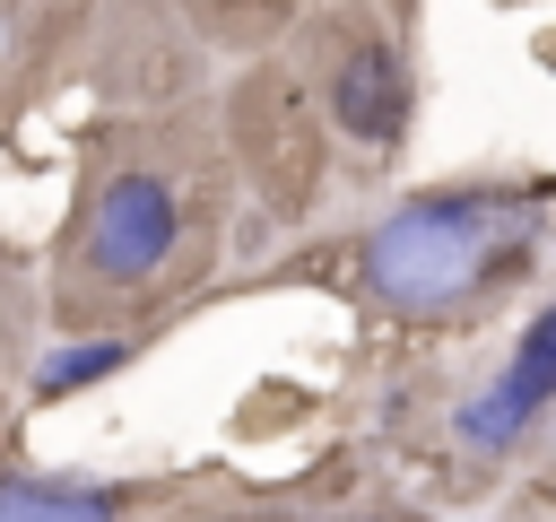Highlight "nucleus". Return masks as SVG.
<instances>
[{
  "label": "nucleus",
  "instance_id": "nucleus-1",
  "mask_svg": "<svg viewBox=\"0 0 556 522\" xmlns=\"http://www.w3.org/2000/svg\"><path fill=\"white\" fill-rule=\"evenodd\" d=\"M556 252L547 174H460L391 200L356 244V287L408 331H469L539 278Z\"/></svg>",
  "mask_w": 556,
  "mask_h": 522
},
{
  "label": "nucleus",
  "instance_id": "nucleus-2",
  "mask_svg": "<svg viewBox=\"0 0 556 522\" xmlns=\"http://www.w3.org/2000/svg\"><path fill=\"white\" fill-rule=\"evenodd\" d=\"M295 87H304L313 122L339 148H356L374 165L400 157L408 113H417V70H408V44H400V26L382 9L348 0V9L313 17L304 44H295Z\"/></svg>",
  "mask_w": 556,
  "mask_h": 522
},
{
  "label": "nucleus",
  "instance_id": "nucleus-3",
  "mask_svg": "<svg viewBox=\"0 0 556 522\" xmlns=\"http://www.w3.org/2000/svg\"><path fill=\"white\" fill-rule=\"evenodd\" d=\"M191 235V191L165 157H122L87 183L78 235H70V287L78 304H139Z\"/></svg>",
  "mask_w": 556,
  "mask_h": 522
},
{
  "label": "nucleus",
  "instance_id": "nucleus-4",
  "mask_svg": "<svg viewBox=\"0 0 556 522\" xmlns=\"http://www.w3.org/2000/svg\"><path fill=\"white\" fill-rule=\"evenodd\" d=\"M547 418H556V296L521 322L513 357L452 409V444H460L469 461H504V452H521Z\"/></svg>",
  "mask_w": 556,
  "mask_h": 522
},
{
  "label": "nucleus",
  "instance_id": "nucleus-5",
  "mask_svg": "<svg viewBox=\"0 0 556 522\" xmlns=\"http://www.w3.org/2000/svg\"><path fill=\"white\" fill-rule=\"evenodd\" d=\"M130 487L61 478V470H0V522H122Z\"/></svg>",
  "mask_w": 556,
  "mask_h": 522
},
{
  "label": "nucleus",
  "instance_id": "nucleus-6",
  "mask_svg": "<svg viewBox=\"0 0 556 522\" xmlns=\"http://www.w3.org/2000/svg\"><path fill=\"white\" fill-rule=\"evenodd\" d=\"M87 0H0V96L61 44V26L78 17Z\"/></svg>",
  "mask_w": 556,
  "mask_h": 522
},
{
  "label": "nucleus",
  "instance_id": "nucleus-7",
  "mask_svg": "<svg viewBox=\"0 0 556 522\" xmlns=\"http://www.w3.org/2000/svg\"><path fill=\"white\" fill-rule=\"evenodd\" d=\"M139 348L113 331V339H61L43 365H35V400H70V391H87V383H104V374H122Z\"/></svg>",
  "mask_w": 556,
  "mask_h": 522
},
{
  "label": "nucleus",
  "instance_id": "nucleus-8",
  "mask_svg": "<svg viewBox=\"0 0 556 522\" xmlns=\"http://www.w3.org/2000/svg\"><path fill=\"white\" fill-rule=\"evenodd\" d=\"M348 522H408V513H348Z\"/></svg>",
  "mask_w": 556,
  "mask_h": 522
},
{
  "label": "nucleus",
  "instance_id": "nucleus-9",
  "mask_svg": "<svg viewBox=\"0 0 556 522\" xmlns=\"http://www.w3.org/2000/svg\"><path fill=\"white\" fill-rule=\"evenodd\" d=\"M252 9H287V0H252Z\"/></svg>",
  "mask_w": 556,
  "mask_h": 522
}]
</instances>
